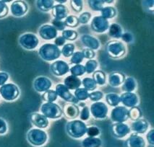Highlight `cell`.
<instances>
[{"instance_id":"45","label":"cell","mask_w":154,"mask_h":147,"mask_svg":"<svg viewBox=\"0 0 154 147\" xmlns=\"http://www.w3.org/2000/svg\"><path fill=\"white\" fill-rule=\"evenodd\" d=\"M10 11V9L5 1H0V19L7 17Z\"/></svg>"},{"instance_id":"21","label":"cell","mask_w":154,"mask_h":147,"mask_svg":"<svg viewBox=\"0 0 154 147\" xmlns=\"http://www.w3.org/2000/svg\"><path fill=\"white\" fill-rule=\"evenodd\" d=\"M149 127V123L146 120L140 118L137 121H134L131 125V130L135 134H145Z\"/></svg>"},{"instance_id":"48","label":"cell","mask_w":154,"mask_h":147,"mask_svg":"<svg viewBox=\"0 0 154 147\" xmlns=\"http://www.w3.org/2000/svg\"><path fill=\"white\" fill-rule=\"evenodd\" d=\"M103 98V92H100V91H94V92L89 93L88 98L91 100V101H94V102L99 101V100H101Z\"/></svg>"},{"instance_id":"47","label":"cell","mask_w":154,"mask_h":147,"mask_svg":"<svg viewBox=\"0 0 154 147\" xmlns=\"http://www.w3.org/2000/svg\"><path fill=\"white\" fill-rule=\"evenodd\" d=\"M70 5L72 10L77 12H81L83 10V1L81 0H72Z\"/></svg>"},{"instance_id":"8","label":"cell","mask_w":154,"mask_h":147,"mask_svg":"<svg viewBox=\"0 0 154 147\" xmlns=\"http://www.w3.org/2000/svg\"><path fill=\"white\" fill-rule=\"evenodd\" d=\"M109 108L103 102H95L91 105L90 112L96 119H105L108 114Z\"/></svg>"},{"instance_id":"35","label":"cell","mask_w":154,"mask_h":147,"mask_svg":"<svg viewBox=\"0 0 154 147\" xmlns=\"http://www.w3.org/2000/svg\"><path fill=\"white\" fill-rule=\"evenodd\" d=\"M82 85L88 91H94L97 88V85L95 83L94 80L90 77L84 78L82 81Z\"/></svg>"},{"instance_id":"18","label":"cell","mask_w":154,"mask_h":147,"mask_svg":"<svg viewBox=\"0 0 154 147\" xmlns=\"http://www.w3.org/2000/svg\"><path fill=\"white\" fill-rule=\"evenodd\" d=\"M120 103L125 107H136L139 104V98L137 94L133 92H124L119 97Z\"/></svg>"},{"instance_id":"38","label":"cell","mask_w":154,"mask_h":147,"mask_svg":"<svg viewBox=\"0 0 154 147\" xmlns=\"http://www.w3.org/2000/svg\"><path fill=\"white\" fill-rule=\"evenodd\" d=\"M75 45L72 44H64L62 48V51H61V53L66 58L71 56L74 53L75 51Z\"/></svg>"},{"instance_id":"55","label":"cell","mask_w":154,"mask_h":147,"mask_svg":"<svg viewBox=\"0 0 154 147\" xmlns=\"http://www.w3.org/2000/svg\"><path fill=\"white\" fill-rule=\"evenodd\" d=\"M153 137H154V130H153V129H151V130H150V131L148 133V134H147L146 139H147V140H148V143H149L150 145H151L152 146L154 145Z\"/></svg>"},{"instance_id":"49","label":"cell","mask_w":154,"mask_h":147,"mask_svg":"<svg viewBox=\"0 0 154 147\" xmlns=\"http://www.w3.org/2000/svg\"><path fill=\"white\" fill-rule=\"evenodd\" d=\"M89 118H90V109L87 106L83 107L81 112H80V118L82 121H88Z\"/></svg>"},{"instance_id":"41","label":"cell","mask_w":154,"mask_h":147,"mask_svg":"<svg viewBox=\"0 0 154 147\" xmlns=\"http://www.w3.org/2000/svg\"><path fill=\"white\" fill-rule=\"evenodd\" d=\"M62 37L65 40H75L78 38V33L73 30H64L62 32Z\"/></svg>"},{"instance_id":"29","label":"cell","mask_w":154,"mask_h":147,"mask_svg":"<svg viewBox=\"0 0 154 147\" xmlns=\"http://www.w3.org/2000/svg\"><path fill=\"white\" fill-rule=\"evenodd\" d=\"M101 144V140L97 137H88L82 141L83 147H100Z\"/></svg>"},{"instance_id":"44","label":"cell","mask_w":154,"mask_h":147,"mask_svg":"<svg viewBox=\"0 0 154 147\" xmlns=\"http://www.w3.org/2000/svg\"><path fill=\"white\" fill-rule=\"evenodd\" d=\"M51 24H52V26L57 30L63 31L66 28V25L65 23H64V21L62 20L54 19L52 22H51Z\"/></svg>"},{"instance_id":"22","label":"cell","mask_w":154,"mask_h":147,"mask_svg":"<svg viewBox=\"0 0 154 147\" xmlns=\"http://www.w3.org/2000/svg\"><path fill=\"white\" fill-rule=\"evenodd\" d=\"M81 41L87 48L91 50H98L100 47V42L96 38L90 35H83L81 37Z\"/></svg>"},{"instance_id":"16","label":"cell","mask_w":154,"mask_h":147,"mask_svg":"<svg viewBox=\"0 0 154 147\" xmlns=\"http://www.w3.org/2000/svg\"><path fill=\"white\" fill-rule=\"evenodd\" d=\"M113 136L117 139H123L130 133V126L124 123H115L111 128Z\"/></svg>"},{"instance_id":"9","label":"cell","mask_w":154,"mask_h":147,"mask_svg":"<svg viewBox=\"0 0 154 147\" xmlns=\"http://www.w3.org/2000/svg\"><path fill=\"white\" fill-rule=\"evenodd\" d=\"M128 118V109L126 107L117 106L111 112V119L114 123H124Z\"/></svg>"},{"instance_id":"52","label":"cell","mask_w":154,"mask_h":147,"mask_svg":"<svg viewBox=\"0 0 154 147\" xmlns=\"http://www.w3.org/2000/svg\"><path fill=\"white\" fill-rule=\"evenodd\" d=\"M8 130V123L3 118H0V135H5Z\"/></svg>"},{"instance_id":"40","label":"cell","mask_w":154,"mask_h":147,"mask_svg":"<svg viewBox=\"0 0 154 147\" xmlns=\"http://www.w3.org/2000/svg\"><path fill=\"white\" fill-rule=\"evenodd\" d=\"M64 23H65L66 26L70 27V28H76L79 25L80 22L79 20L76 16L70 15L66 17Z\"/></svg>"},{"instance_id":"14","label":"cell","mask_w":154,"mask_h":147,"mask_svg":"<svg viewBox=\"0 0 154 147\" xmlns=\"http://www.w3.org/2000/svg\"><path fill=\"white\" fill-rule=\"evenodd\" d=\"M56 92L57 95L64 100V101L69 102L70 103L76 104L78 103V100L75 98V97L72 94L70 90L66 87L64 85L59 84L56 86Z\"/></svg>"},{"instance_id":"17","label":"cell","mask_w":154,"mask_h":147,"mask_svg":"<svg viewBox=\"0 0 154 147\" xmlns=\"http://www.w3.org/2000/svg\"><path fill=\"white\" fill-rule=\"evenodd\" d=\"M38 34L44 40H50L56 38L58 35V32L51 25L45 24L40 27L38 30Z\"/></svg>"},{"instance_id":"42","label":"cell","mask_w":154,"mask_h":147,"mask_svg":"<svg viewBox=\"0 0 154 147\" xmlns=\"http://www.w3.org/2000/svg\"><path fill=\"white\" fill-rule=\"evenodd\" d=\"M98 67V62L96 60H93L90 59L89 61L85 63V72L88 74H91L94 72L96 69Z\"/></svg>"},{"instance_id":"57","label":"cell","mask_w":154,"mask_h":147,"mask_svg":"<svg viewBox=\"0 0 154 147\" xmlns=\"http://www.w3.org/2000/svg\"><path fill=\"white\" fill-rule=\"evenodd\" d=\"M147 3H143L145 8L146 9H148V10H150L151 11L153 10V1H146Z\"/></svg>"},{"instance_id":"58","label":"cell","mask_w":154,"mask_h":147,"mask_svg":"<svg viewBox=\"0 0 154 147\" xmlns=\"http://www.w3.org/2000/svg\"><path fill=\"white\" fill-rule=\"evenodd\" d=\"M57 2H60V3H64V2H66V1L65 0H64V1H60V0H57Z\"/></svg>"},{"instance_id":"43","label":"cell","mask_w":154,"mask_h":147,"mask_svg":"<svg viewBox=\"0 0 154 147\" xmlns=\"http://www.w3.org/2000/svg\"><path fill=\"white\" fill-rule=\"evenodd\" d=\"M83 59L84 57L82 52L77 51L75 52V53L71 56L70 62L72 64H74L75 65H77V64H80V63L83 62Z\"/></svg>"},{"instance_id":"25","label":"cell","mask_w":154,"mask_h":147,"mask_svg":"<svg viewBox=\"0 0 154 147\" xmlns=\"http://www.w3.org/2000/svg\"><path fill=\"white\" fill-rule=\"evenodd\" d=\"M64 86L67 87L69 90H75V89L80 88L82 85V81L78 76L70 75L64 79Z\"/></svg>"},{"instance_id":"32","label":"cell","mask_w":154,"mask_h":147,"mask_svg":"<svg viewBox=\"0 0 154 147\" xmlns=\"http://www.w3.org/2000/svg\"><path fill=\"white\" fill-rule=\"evenodd\" d=\"M93 80L96 85H104L106 81V74L102 71H95L93 74Z\"/></svg>"},{"instance_id":"33","label":"cell","mask_w":154,"mask_h":147,"mask_svg":"<svg viewBox=\"0 0 154 147\" xmlns=\"http://www.w3.org/2000/svg\"><path fill=\"white\" fill-rule=\"evenodd\" d=\"M58 98L56 91L52 90V89H49V90L46 91L44 92L42 95V98L44 101H46V103H54L56 101Z\"/></svg>"},{"instance_id":"5","label":"cell","mask_w":154,"mask_h":147,"mask_svg":"<svg viewBox=\"0 0 154 147\" xmlns=\"http://www.w3.org/2000/svg\"><path fill=\"white\" fill-rule=\"evenodd\" d=\"M19 87L13 83H8L0 87V95L6 101H14L19 98Z\"/></svg>"},{"instance_id":"23","label":"cell","mask_w":154,"mask_h":147,"mask_svg":"<svg viewBox=\"0 0 154 147\" xmlns=\"http://www.w3.org/2000/svg\"><path fill=\"white\" fill-rule=\"evenodd\" d=\"M51 14L54 19L62 20L68 17L69 10L66 6L63 4H57L53 7L51 10Z\"/></svg>"},{"instance_id":"36","label":"cell","mask_w":154,"mask_h":147,"mask_svg":"<svg viewBox=\"0 0 154 147\" xmlns=\"http://www.w3.org/2000/svg\"><path fill=\"white\" fill-rule=\"evenodd\" d=\"M142 116V112L137 107H131L130 110H128V118H130L132 121H137L140 119Z\"/></svg>"},{"instance_id":"37","label":"cell","mask_w":154,"mask_h":147,"mask_svg":"<svg viewBox=\"0 0 154 147\" xmlns=\"http://www.w3.org/2000/svg\"><path fill=\"white\" fill-rule=\"evenodd\" d=\"M70 72L72 76H83L84 74L85 73V66L81 65V64H77L71 68L69 69Z\"/></svg>"},{"instance_id":"54","label":"cell","mask_w":154,"mask_h":147,"mask_svg":"<svg viewBox=\"0 0 154 147\" xmlns=\"http://www.w3.org/2000/svg\"><path fill=\"white\" fill-rule=\"evenodd\" d=\"M9 80V74L5 71H0V87L6 84Z\"/></svg>"},{"instance_id":"53","label":"cell","mask_w":154,"mask_h":147,"mask_svg":"<svg viewBox=\"0 0 154 147\" xmlns=\"http://www.w3.org/2000/svg\"><path fill=\"white\" fill-rule=\"evenodd\" d=\"M121 38L122 39V40L124 42L127 43V44H130V43H132L133 41V35H132V33H128V32L123 33Z\"/></svg>"},{"instance_id":"28","label":"cell","mask_w":154,"mask_h":147,"mask_svg":"<svg viewBox=\"0 0 154 147\" xmlns=\"http://www.w3.org/2000/svg\"><path fill=\"white\" fill-rule=\"evenodd\" d=\"M109 36L114 38H119L122 35V28L117 23H112L109 27Z\"/></svg>"},{"instance_id":"56","label":"cell","mask_w":154,"mask_h":147,"mask_svg":"<svg viewBox=\"0 0 154 147\" xmlns=\"http://www.w3.org/2000/svg\"><path fill=\"white\" fill-rule=\"evenodd\" d=\"M65 42H66V40L63 37L59 36V37H57L56 38H55L54 45L55 46H57V47H59V46H64V45L65 44Z\"/></svg>"},{"instance_id":"6","label":"cell","mask_w":154,"mask_h":147,"mask_svg":"<svg viewBox=\"0 0 154 147\" xmlns=\"http://www.w3.org/2000/svg\"><path fill=\"white\" fill-rule=\"evenodd\" d=\"M41 112L45 117L50 119H58L62 116V109L54 103H45L41 107Z\"/></svg>"},{"instance_id":"51","label":"cell","mask_w":154,"mask_h":147,"mask_svg":"<svg viewBox=\"0 0 154 147\" xmlns=\"http://www.w3.org/2000/svg\"><path fill=\"white\" fill-rule=\"evenodd\" d=\"M83 53V57L85 58L88 59H92L96 56V53L93 50L89 49V48H85L83 50V51H81Z\"/></svg>"},{"instance_id":"34","label":"cell","mask_w":154,"mask_h":147,"mask_svg":"<svg viewBox=\"0 0 154 147\" xmlns=\"http://www.w3.org/2000/svg\"><path fill=\"white\" fill-rule=\"evenodd\" d=\"M74 96L78 101H83L88 98L89 92L85 88H78L75 90Z\"/></svg>"},{"instance_id":"39","label":"cell","mask_w":154,"mask_h":147,"mask_svg":"<svg viewBox=\"0 0 154 147\" xmlns=\"http://www.w3.org/2000/svg\"><path fill=\"white\" fill-rule=\"evenodd\" d=\"M88 2L91 10L94 11H101L105 4V1L102 0H90Z\"/></svg>"},{"instance_id":"12","label":"cell","mask_w":154,"mask_h":147,"mask_svg":"<svg viewBox=\"0 0 154 147\" xmlns=\"http://www.w3.org/2000/svg\"><path fill=\"white\" fill-rule=\"evenodd\" d=\"M33 88L38 92H45L52 86V82L46 76H38L33 81Z\"/></svg>"},{"instance_id":"26","label":"cell","mask_w":154,"mask_h":147,"mask_svg":"<svg viewBox=\"0 0 154 147\" xmlns=\"http://www.w3.org/2000/svg\"><path fill=\"white\" fill-rule=\"evenodd\" d=\"M37 8L44 12H49L54 6V1L53 0H37L35 2Z\"/></svg>"},{"instance_id":"30","label":"cell","mask_w":154,"mask_h":147,"mask_svg":"<svg viewBox=\"0 0 154 147\" xmlns=\"http://www.w3.org/2000/svg\"><path fill=\"white\" fill-rule=\"evenodd\" d=\"M101 17L105 19H111L117 15V10L113 7H103L101 10Z\"/></svg>"},{"instance_id":"24","label":"cell","mask_w":154,"mask_h":147,"mask_svg":"<svg viewBox=\"0 0 154 147\" xmlns=\"http://www.w3.org/2000/svg\"><path fill=\"white\" fill-rule=\"evenodd\" d=\"M125 80V76L124 74L118 71H114L110 74L109 76V84L113 87H119L122 85Z\"/></svg>"},{"instance_id":"27","label":"cell","mask_w":154,"mask_h":147,"mask_svg":"<svg viewBox=\"0 0 154 147\" xmlns=\"http://www.w3.org/2000/svg\"><path fill=\"white\" fill-rule=\"evenodd\" d=\"M137 87V82L133 77H128L125 80L122 89L125 92H132Z\"/></svg>"},{"instance_id":"4","label":"cell","mask_w":154,"mask_h":147,"mask_svg":"<svg viewBox=\"0 0 154 147\" xmlns=\"http://www.w3.org/2000/svg\"><path fill=\"white\" fill-rule=\"evenodd\" d=\"M106 51L111 58H119L126 53V47L120 41L112 40L106 46Z\"/></svg>"},{"instance_id":"13","label":"cell","mask_w":154,"mask_h":147,"mask_svg":"<svg viewBox=\"0 0 154 147\" xmlns=\"http://www.w3.org/2000/svg\"><path fill=\"white\" fill-rule=\"evenodd\" d=\"M50 71L52 74L56 76H62L65 75L69 71V65L67 63L62 60L56 61L50 66Z\"/></svg>"},{"instance_id":"11","label":"cell","mask_w":154,"mask_h":147,"mask_svg":"<svg viewBox=\"0 0 154 147\" xmlns=\"http://www.w3.org/2000/svg\"><path fill=\"white\" fill-rule=\"evenodd\" d=\"M28 11V4L25 1H14L10 6V12L13 16L20 17L24 16Z\"/></svg>"},{"instance_id":"20","label":"cell","mask_w":154,"mask_h":147,"mask_svg":"<svg viewBox=\"0 0 154 147\" xmlns=\"http://www.w3.org/2000/svg\"><path fill=\"white\" fill-rule=\"evenodd\" d=\"M126 147H146V141L144 139L137 134H132L125 141Z\"/></svg>"},{"instance_id":"10","label":"cell","mask_w":154,"mask_h":147,"mask_svg":"<svg viewBox=\"0 0 154 147\" xmlns=\"http://www.w3.org/2000/svg\"><path fill=\"white\" fill-rule=\"evenodd\" d=\"M109 22L108 20L103 18L101 16L94 17L91 23V29L97 33H103L109 29Z\"/></svg>"},{"instance_id":"46","label":"cell","mask_w":154,"mask_h":147,"mask_svg":"<svg viewBox=\"0 0 154 147\" xmlns=\"http://www.w3.org/2000/svg\"><path fill=\"white\" fill-rule=\"evenodd\" d=\"M86 134L89 137H96L101 134V130L97 126H91L87 128Z\"/></svg>"},{"instance_id":"50","label":"cell","mask_w":154,"mask_h":147,"mask_svg":"<svg viewBox=\"0 0 154 147\" xmlns=\"http://www.w3.org/2000/svg\"><path fill=\"white\" fill-rule=\"evenodd\" d=\"M91 13L88 12H85L83 13H82L81 15H80L79 18V22L81 23V24H86L90 21V20L91 18Z\"/></svg>"},{"instance_id":"15","label":"cell","mask_w":154,"mask_h":147,"mask_svg":"<svg viewBox=\"0 0 154 147\" xmlns=\"http://www.w3.org/2000/svg\"><path fill=\"white\" fill-rule=\"evenodd\" d=\"M29 119L32 124L39 129H45L49 125V119L43 114L38 113V112L30 113Z\"/></svg>"},{"instance_id":"2","label":"cell","mask_w":154,"mask_h":147,"mask_svg":"<svg viewBox=\"0 0 154 147\" xmlns=\"http://www.w3.org/2000/svg\"><path fill=\"white\" fill-rule=\"evenodd\" d=\"M39 56L46 62H51L58 59L61 56V50L52 44L42 45L38 50Z\"/></svg>"},{"instance_id":"19","label":"cell","mask_w":154,"mask_h":147,"mask_svg":"<svg viewBox=\"0 0 154 147\" xmlns=\"http://www.w3.org/2000/svg\"><path fill=\"white\" fill-rule=\"evenodd\" d=\"M62 112L67 119H75L80 115V109L75 104L67 103L64 105Z\"/></svg>"},{"instance_id":"1","label":"cell","mask_w":154,"mask_h":147,"mask_svg":"<svg viewBox=\"0 0 154 147\" xmlns=\"http://www.w3.org/2000/svg\"><path fill=\"white\" fill-rule=\"evenodd\" d=\"M67 134L74 139H80L86 134L87 126L83 121L73 120L68 122L65 126Z\"/></svg>"},{"instance_id":"7","label":"cell","mask_w":154,"mask_h":147,"mask_svg":"<svg viewBox=\"0 0 154 147\" xmlns=\"http://www.w3.org/2000/svg\"><path fill=\"white\" fill-rule=\"evenodd\" d=\"M18 43L20 46L28 51L35 49L39 44L38 38L36 35L31 33H26L19 37Z\"/></svg>"},{"instance_id":"3","label":"cell","mask_w":154,"mask_h":147,"mask_svg":"<svg viewBox=\"0 0 154 147\" xmlns=\"http://www.w3.org/2000/svg\"><path fill=\"white\" fill-rule=\"evenodd\" d=\"M26 138L28 143L32 146L37 147L44 146L48 141V135L46 132L39 128H32L28 130Z\"/></svg>"},{"instance_id":"31","label":"cell","mask_w":154,"mask_h":147,"mask_svg":"<svg viewBox=\"0 0 154 147\" xmlns=\"http://www.w3.org/2000/svg\"><path fill=\"white\" fill-rule=\"evenodd\" d=\"M106 101L110 106L117 107L120 103V99L119 96L116 93H109L106 94Z\"/></svg>"}]
</instances>
